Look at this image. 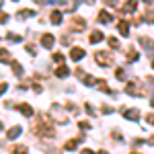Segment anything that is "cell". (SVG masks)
<instances>
[{"instance_id":"6da1fadb","label":"cell","mask_w":154,"mask_h":154,"mask_svg":"<svg viewBox=\"0 0 154 154\" xmlns=\"http://www.w3.org/2000/svg\"><path fill=\"white\" fill-rule=\"evenodd\" d=\"M33 131H35L37 136H48V138H54V136H56L54 128L49 125V121H48L45 117L37 119V123H35V128H33Z\"/></svg>"},{"instance_id":"7a4b0ae2","label":"cell","mask_w":154,"mask_h":154,"mask_svg":"<svg viewBox=\"0 0 154 154\" xmlns=\"http://www.w3.org/2000/svg\"><path fill=\"white\" fill-rule=\"evenodd\" d=\"M49 117L54 119V121H58V123H66V113L62 111V107L58 105V103H54L51 105V109H49Z\"/></svg>"},{"instance_id":"3957f363","label":"cell","mask_w":154,"mask_h":154,"mask_svg":"<svg viewBox=\"0 0 154 154\" xmlns=\"http://www.w3.org/2000/svg\"><path fill=\"white\" fill-rule=\"evenodd\" d=\"M95 62L99 64V66L107 68V66H111L113 56H111V54H107V51H95Z\"/></svg>"},{"instance_id":"277c9868","label":"cell","mask_w":154,"mask_h":154,"mask_svg":"<svg viewBox=\"0 0 154 154\" xmlns=\"http://www.w3.org/2000/svg\"><path fill=\"white\" fill-rule=\"evenodd\" d=\"M125 93L131 97H144L146 93H144V88H140V84L136 82V80H131V82L125 84Z\"/></svg>"},{"instance_id":"5b68a950","label":"cell","mask_w":154,"mask_h":154,"mask_svg":"<svg viewBox=\"0 0 154 154\" xmlns=\"http://www.w3.org/2000/svg\"><path fill=\"white\" fill-rule=\"evenodd\" d=\"M136 8H138V0H128V2H123V6H121L119 11L130 14V12H136Z\"/></svg>"},{"instance_id":"8992f818","label":"cell","mask_w":154,"mask_h":154,"mask_svg":"<svg viewBox=\"0 0 154 154\" xmlns=\"http://www.w3.org/2000/svg\"><path fill=\"white\" fill-rule=\"evenodd\" d=\"M84 140V136H76V138H72L68 142L64 144V150H74V148H78V144Z\"/></svg>"},{"instance_id":"52a82bcc","label":"cell","mask_w":154,"mask_h":154,"mask_svg":"<svg viewBox=\"0 0 154 154\" xmlns=\"http://www.w3.org/2000/svg\"><path fill=\"white\" fill-rule=\"evenodd\" d=\"M138 41H140V45H142V48H146V49H148V51H150V54H154V41H152V39H150V37L142 35V37H140V39H138Z\"/></svg>"},{"instance_id":"ba28073f","label":"cell","mask_w":154,"mask_h":154,"mask_svg":"<svg viewBox=\"0 0 154 154\" xmlns=\"http://www.w3.org/2000/svg\"><path fill=\"white\" fill-rule=\"evenodd\" d=\"M54 41H56V39H54L51 33H43V35H41V45H43V48L51 49V48H54Z\"/></svg>"},{"instance_id":"9c48e42d","label":"cell","mask_w":154,"mask_h":154,"mask_svg":"<svg viewBox=\"0 0 154 154\" xmlns=\"http://www.w3.org/2000/svg\"><path fill=\"white\" fill-rule=\"evenodd\" d=\"M14 109H19L25 117H31V115H33V109L27 105V103H17V105H14Z\"/></svg>"},{"instance_id":"30bf717a","label":"cell","mask_w":154,"mask_h":154,"mask_svg":"<svg viewBox=\"0 0 154 154\" xmlns=\"http://www.w3.org/2000/svg\"><path fill=\"white\" fill-rule=\"evenodd\" d=\"M121 113H123L125 119H131V121H136V119L140 117V111H138V109H123Z\"/></svg>"},{"instance_id":"8fae6325","label":"cell","mask_w":154,"mask_h":154,"mask_svg":"<svg viewBox=\"0 0 154 154\" xmlns=\"http://www.w3.org/2000/svg\"><path fill=\"white\" fill-rule=\"evenodd\" d=\"M84 27H86L84 19H80V17L72 19V29H74V31H84Z\"/></svg>"},{"instance_id":"7c38bea8","label":"cell","mask_w":154,"mask_h":154,"mask_svg":"<svg viewBox=\"0 0 154 154\" xmlns=\"http://www.w3.org/2000/svg\"><path fill=\"white\" fill-rule=\"evenodd\" d=\"M70 58L74 60V62L82 60V58H84V49H82V48H72V51H70Z\"/></svg>"},{"instance_id":"4fadbf2b","label":"cell","mask_w":154,"mask_h":154,"mask_svg":"<svg viewBox=\"0 0 154 154\" xmlns=\"http://www.w3.org/2000/svg\"><path fill=\"white\" fill-rule=\"evenodd\" d=\"M117 29H119V33H121L123 37H128V35H130V23H128V21H119Z\"/></svg>"},{"instance_id":"5bb4252c","label":"cell","mask_w":154,"mask_h":154,"mask_svg":"<svg viewBox=\"0 0 154 154\" xmlns=\"http://www.w3.org/2000/svg\"><path fill=\"white\" fill-rule=\"evenodd\" d=\"M19 134H21V125H14V128H11V130L6 131V138H8V140H17Z\"/></svg>"},{"instance_id":"9a60e30c","label":"cell","mask_w":154,"mask_h":154,"mask_svg":"<svg viewBox=\"0 0 154 154\" xmlns=\"http://www.w3.org/2000/svg\"><path fill=\"white\" fill-rule=\"evenodd\" d=\"M11 68H12V72H14V76H19V78L23 76V66H21L19 62H14V60H12V62H11Z\"/></svg>"},{"instance_id":"2e32d148","label":"cell","mask_w":154,"mask_h":154,"mask_svg":"<svg viewBox=\"0 0 154 154\" xmlns=\"http://www.w3.org/2000/svg\"><path fill=\"white\" fill-rule=\"evenodd\" d=\"M0 62H4V64H11L12 62V58H11V51L8 49H0Z\"/></svg>"},{"instance_id":"e0dca14e","label":"cell","mask_w":154,"mask_h":154,"mask_svg":"<svg viewBox=\"0 0 154 154\" xmlns=\"http://www.w3.org/2000/svg\"><path fill=\"white\" fill-rule=\"evenodd\" d=\"M29 17H35V11H29V8H25V11H19L17 12V19H29Z\"/></svg>"},{"instance_id":"ac0fdd59","label":"cell","mask_w":154,"mask_h":154,"mask_svg":"<svg viewBox=\"0 0 154 154\" xmlns=\"http://www.w3.org/2000/svg\"><path fill=\"white\" fill-rule=\"evenodd\" d=\"M68 74H70V72H68V68H66L64 64H60L58 68H56V76H58V78H66Z\"/></svg>"},{"instance_id":"d6986e66","label":"cell","mask_w":154,"mask_h":154,"mask_svg":"<svg viewBox=\"0 0 154 154\" xmlns=\"http://www.w3.org/2000/svg\"><path fill=\"white\" fill-rule=\"evenodd\" d=\"M49 21L54 25H60L62 23V11H54L51 14H49Z\"/></svg>"},{"instance_id":"ffe728a7","label":"cell","mask_w":154,"mask_h":154,"mask_svg":"<svg viewBox=\"0 0 154 154\" xmlns=\"http://www.w3.org/2000/svg\"><path fill=\"white\" fill-rule=\"evenodd\" d=\"M88 41H91V43H99V41H103V33H101V31H93L91 37H88Z\"/></svg>"},{"instance_id":"44dd1931","label":"cell","mask_w":154,"mask_h":154,"mask_svg":"<svg viewBox=\"0 0 154 154\" xmlns=\"http://www.w3.org/2000/svg\"><path fill=\"white\" fill-rule=\"evenodd\" d=\"M138 58H140V54H138V51H136L134 48H131L130 51L125 54V60H128V62H138Z\"/></svg>"},{"instance_id":"7402d4cb","label":"cell","mask_w":154,"mask_h":154,"mask_svg":"<svg viewBox=\"0 0 154 154\" xmlns=\"http://www.w3.org/2000/svg\"><path fill=\"white\" fill-rule=\"evenodd\" d=\"M99 23H111V14L107 11H101L99 12Z\"/></svg>"},{"instance_id":"603a6c76","label":"cell","mask_w":154,"mask_h":154,"mask_svg":"<svg viewBox=\"0 0 154 154\" xmlns=\"http://www.w3.org/2000/svg\"><path fill=\"white\" fill-rule=\"evenodd\" d=\"M6 39H8V41H12V43H19V41H21V37L17 35V33H6Z\"/></svg>"},{"instance_id":"cb8c5ba5","label":"cell","mask_w":154,"mask_h":154,"mask_svg":"<svg viewBox=\"0 0 154 154\" xmlns=\"http://www.w3.org/2000/svg\"><path fill=\"white\" fill-rule=\"evenodd\" d=\"M12 152L14 154H25V152H29V148H27V146H14Z\"/></svg>"},{"instance_id":"d4e9b609","label":"cell","mask_w":154,"mask_h":154,"mask_svg":"<svg viewBox=\"0 0 154 154\" xmlns=\"http://www.w3.org/2000/svg\"><path fill=\"white\" fill-rule=\"evenodd\" d=\"M107 41H109V48H113V49H117V48H119V41L115 39V37H109Z\"/></svg>"},{"instance_id":"484cf974","label":"cell","mask_w":154,"mask_h":154,"mask_svg":"<svg viewBox=\"0 0 154 154\" xmlns=\"http://www.w3.org/2000/svg\"><path fill=\"white\" fill-rule=\"evenodd\" d=\"M115 76H117L119 80H125V70H123V68H117V70H115Z\"/></svg>"},{"instance_id":"4316f807","label":"cell","mask_w":154,"mask_h":154,"mask_svg":"<svg viewBox=\"0 0 154 154\" xmlns=\"http://www.w3.org/2000/svg\"><path fill=\"white\" fill-rule=\"evenodd\" d=\"M25 49H27V51H29L31 56H35V51H37V48L33 45V43H27V45H25Z\"/></svg>"},{"instance_id":"83f0119b","label":"cell","mask_w":154,"mask_h":154,"mask_svg":"<svg viewBox=\"0 0 154 154\" xmlns=\"http://www.w3.org/2000/svg\"><path fill=\"white\" fill-rule=\"evenodd\" d=\"M54 62L56 64H64V54H54Z\"/></svg>"},{"instance_id":"f1b7e54d","label":"cell","mask_w":154,"mask_h":154,"mask_svg":"<svg viewBox=\"0 0 154 154\" xmlns=\"http://www.w3.org/2000/svg\"><path fill=\"white\" fill-rule=\"evenodd\" d=\"M103 2H105L107 6H111V8H115V6H117V4H119L117 0H103Z\"/></svg>"},{"instance_id":"f546056e","label":"cell","mask_w":154,"mask_h":154,"mask_svg":"<svg viewBox=\"0 0 154 154\" xmlns=\"http://www.w3.org/2000/svg\"><path fill=\"white\" fill-rule=\"evenodd\" d=\"M31 86H33V91H35L37 95H39V93L43 91V88H41V84H39V82H33V84H31Z\"/></svg>"},{"instance_id":"4dcf8cb0","label":"cell","mask_w":154,"mask_h":154,"mask_svg":"<svg viewBox=\"0 0 154 154\" xmlns=\"http://www.w3.org/2000/svg\"><path fill=\"white\" fill-rule=\"evenodd\" d=\"M6 21H8V14L6 12H0V25H4Z\"/></svg>"},{"instance_id":"1f68e13d","label":"cell","mask_w":154,"mask_h":154,"mask_svg":"<svg viewBox=\"0 0 154 154\" xmlns=\"http://www.w3.org/2000/svg\"><path fill=\"white\" fill-rule=\"evenodd\" d=\"M146 121H148L150 125H154V113H148V115H146Z\"/></svg>"},{"instance_id":"d6a6232c","label":"cell","mask_w":154,"mask_h":154,"mask_svg":"<svg viewBox=\"0 0 154 154\" xmlns=\"http://www.w3.org/2000/svg\"><path fill=\"white\" fill-rule=\"evenodd\" d=\"M6 88H8V84H6V82H0V95H4V93H6Z\"/></svg>"},{"instance_id":"836d02e7","label":"cell","mask_w":154,"mask_h":154,"mask_svg":"<svg viewBox=\"0 0 154 154\" xmlns=\"http://www.w3.org/2000/svg\"><path fill=\"white\" fill-rule=\"evenodd\" d=\"M62 45H70V37H68V35L62 37Z\"/></svg>"},{"instance_id":"e575fe53","label":"cell","mask_w":154,"mask_h":154,"mask_svg":"<svg viewBox=\"0 0 154 154\" xmlns=\"http://www.w3.org/2000/svg\"><path fill=\"white\" fill-rule=\"evenodd\" d=\"M86 113H88V115H95V109H93V105H86Z\"/></svg>"},{"instance_id":"d590c367","label":"cell","mask_w":154,"mask_h":154,"mask_svg":"<svg viewBox=\"0 0 154 154\" xmlns=\"http://www.w3.org/2000/svg\"><path fill=\"white\" fill-rule=\"evenodd\" d=\"M80 128H82V130H88V128H91V123H88V121H80Z\"/></svg>"},{"instance_id":"8d00e7d4","label":"cell","mask_w":154,"mask_h":154,"mask_svg":"<svg viewBox=\"0 0 154 154\" xmlns=\"http://www.w3.org/2000/svg\"><path fill=\"white\" fill-rule=\"evenodd\" d=\"M113 138H115V140H121V134H119V131L115 130V131H113Z\"/></svg>"},{"instance_id":"74e56055","label":"cell","mask_w":154,"mask_h":154,"mask_svg":"<svg viewBox=\"0 0 154 154\" xmlns=\"http://www.w3.org/2000/svg\"><path fill=\"white\" fill-rule=\"evenodd\" d=\"M148 144H150V146H154V136H152V138H148Z\"/></svg>"},{"instance_id":"f35d334b","label":"cell","mask_w":154,"mask_h":154,"mask_svg":"<svg viewBox=\"0 0 154 154\" xmlns=\"http://www.w3.org/2000/svg\"><path fill=\"white\" fill-rule=\"evenodd\" d=\"M86 2H88V4H95V0H86Z\"/></svg>"},{"instance_id":"ab89813d","label":"cell","mask_w":154,"mask_h":154,"mask_svg":"<svg viewBox=\"0 0 154 154\" xmlns=\"http://www.w3.org/2000/svg\"><path fill=\"white\" fill-rule=\"evenodd\" d=\"M144 2H146V4H150V2H152V0H144Z\"/></svg>"},{"instance_id":"60d3db41","label":"cell","mask_w":154,"mask_h":154,"mask_svg":"<svg viewBox=\"0 0 154 154\" xmlns=\"http://www.w3.org/2000/svg\"><path fill=\"white\" fill-rule=\"evenodd\" d=\"M0 130H2V121H0Z\"/></svg>"},{"instance_id":"b9f144b4","label":"cell","mask_w":154,"mask_h":154,"mask_svg":"<svg viewBox=\"0 0 154 154\" xmlns=\"http://www.w3.org/2000/svg\"><path fill=\"white\" fill-rule=\"evenodd\" d=\"M152 68H154V60H152Z\"/></svg>"},{"instance_id":"7bdbcfd3","label":"cell","mask_w":154,"mask_h":154,"mask_svg":"<svg viewBox=\"0 0 154 154\" xmlns=\"http://www.w3.org/2000/svg\"><path fill=\"white\" fill-rule=\"evenodd\" d=\"M0 6H2V0H0Z\"/></svg>"},{"instance_id":"ee69618b","label":"cell","mask_w":154,"mask_h":154,"mask_svg":"<svg viewBox=\"0 0 154 154\" xmlns=\"http://www.w3.org/2000/svg\"><path fill=\"white\" fill-rule=\"evenodd\" d=\"M14 2H17V0H14Z\"/></svg>"}]
</instances>
